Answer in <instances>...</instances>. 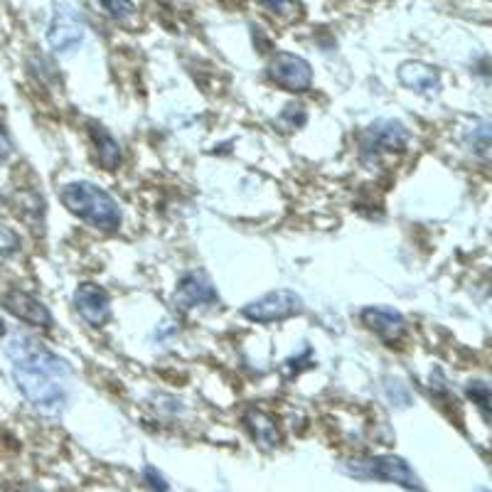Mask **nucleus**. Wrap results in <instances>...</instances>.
<instances>
[{
  "label": "nucleus",
  "mask_w": 492,
  "mask_h": 492,
  "mask_svg": "<svg viewBox=\"0 0 492 492\" xmlns=\"http://www.w3.org/2000/svg\"><path fill=\"white\" fill-rule=\"evenodd\" d=\"M306 121H308V114H306L303 104H289V107L283 108V114H281V123L289 126V129H300Z\"/></svg>",
  "instance_id": "dca6fc26"
},
{
  "label": "nucleus",
  "mask_w": 492,
  "mask_h": 492,
  "mask_svg": "<svg viewBox=\"0 0 492 492\" xmlns=\"http://www.w3.org/2000/svg\"><path fill=\"white\" fill-rule=\"evenodd\" d=\"M362 322L369 328V330L379 335V337H385V340H399L404 330H407V321L399 315L392 308H382V306H372V308H364L362 311Z\"/></svg>",
  "instance_id": "f8f14e48"
},
{
  "label": "nucleus",
  "mask_w": 492,
  "mask_h": 492,
  "mask_svg": "<svg viewBox=\"0 0 492 492\" xmlns=\"http://www.w3.org/2000/svg\"><path fill=\"white\" fill-rule=\"evenodd\" d=\"M219 300L217 289L212 286V281L207 279L200 271L185 274L178 283L175 290V303L182 308H197V306H214Z\"/></svg>",
  "instance_id": "9d476101"
},
{
  "label": "nucleus",
  "mask_w": 492,
  "mask_h": 492,
  "mask_svg": "<svg viewBox=\"0 0 492 492\" xmlns=\"http://www.w3.org/2000/svg\"><path fill=\"white\" fill-rule=\"evenodd\" d=\"M5 332H8V328H5V321H3V318H0V337H3V335H5Z\"/></svg>",
  "instance_id": "5701e85b"
},
{
  "label": "nucleus",
  "mask_w": 492,
  "mask_h": 492,
  "mask_svg": "<svg viewBox=\"0 0 492 492\" xmlns=\"http://www.w3.org/2000/svg\"><path fill=\"white\" fill-rule=\"evenodd\" d=\"M268 76L274 84H279L286 91L293 94H303L308 91L313 84V69L311 65L293 52H276L271 65H268Z\"/></svg>",
  "instance_id": "423d86ee"
},
{
  "label": "nucleus",
  "mask_w": 492,
  "mask_h": 492,
  "mask_svg": "<svg viewBox=\"0 0 492 492\" xmlns=\"http://www.w3.org/2000/svg\"><path fill=\"white\" fill-rule=\"evenodd\" d=\"M347 475L360 478V480H382V482H394L399 488L411 492H426L421 485L414 468L409 465L404 458H396V456H375V458H357L345 463L343 468Z\"/></svg>",
  "instance_id": "7ed1b4c3"
},
{
  "label": "nucleus",
  "mask_w": 492,
  "mask_h": 492,
  "mask_svg": "<svg viewBox=\"0 0 492 492\" xmlns=\"http://www.w3.org/2000/svg\"><path fill=\"white\" fill-rule=\"evenodd\" d=\"M75 308L86 325L101 328L111 315V298L97 283H82L75 293Z\"/></svg>",
  "instance_id": "6e6552de"
},
{
  "label": "nucleus",
  "mask_w": 492,
  "mask_h": 492,
  "mask_svg": "<svg viewBox=\"0 0 492 492\" xmlns=\"http://www.w3.org/2000/svg\"><path fill=\"white\" fill-rule=\"evenodd\" d=\"M396 76L401 84L417 94H436L440 89L439 67L426 65V62H404L399 67Z\"/></svg>",
  "instance_id": "9b49d317"
},
{
  "label": "nucleus",
  "mask_w": 492,
  "mask_h": 492,
  "mask_svg": "<svg viewBox=\"0 0 492 492\" xmlns=\"http://www.w3.org/2000/svg\"><path fill=\"white\" fill-rule=\"evenodd\" d=\"M300 311H303V300H300L298 293H293L289 289H279L251 300L249 306H244L242 313H244L246 321L251 322H281L298 315Z\"/></svg>",
  "instance_id": "20e7f679"
},
{
  "label": "nucleus",
  "mask_w": 492,
  "mask_h": 492,
  "mask_svg": "<svg viewBox=\"0 0 492 492\" xmlns=\"http://www.w3.org/2000/svg\"><path fill=\"white\" fill-rule=\"evenodd\" d=\"M20 251V236L12 229L0 226V257H15Z\"/></svg>",
  "instance_id": "f3484780"
},
{
  "label": "nucleus",
  "mask_w": 492,
  "mask_h": 492,
  "mask_svg": "<svg viewBox=\"0 0 492 492\" xmlns=\"http://www.w3.org/2000/svg\"><path fill=\"white\" fill-rule=\"evenodd\" d=\"M478 492H488V490H482V488H480V490H478Z\"/></svg>",
  "instance_id": "393cba45"
},
{
  "label": "nucleus",
  "mask_w": 492,
  "mask_h": 492,
  "mask_svg": "<svg viewBox=\"0 0 492 492\" xmlns=\"http://www.w3.org/2000/svg\"><path fill=\"white\" fill-rule=\"evenodd\" d=\"M84 20L79 11H75L69 3H54L52 22L47 30V40L54 52L69 54L84 43Z\"/></svg>",
  "instance_id": "39448f33"
},
{
  "label": "nucleus",
  "mask_w": 492,
  "mask_h": 492,
  "mask_svg": "<svg viewBox=\"0 0 492 492\" xmlns=\"http://www.w3.org/2000/svg\"><path fill=\"white\" fill-rule=\"evenodd\" d=\"M60 200L69 212L79 217L94 229L116 232L121 226V207L118 202L91 182H69L60 190Z\"/></svg>",
  "instance_id": "f03ea898"
},
{
  "label": "nucleus",
  "mask_w": 492,
  "mask_h": 492,
  "mask_svg": "<svg viewBox=\"0 0 492 492\" xmlns=\"http://www.w3.org/2000/svg\"><path fill=\"white\" fill-rule=\"evenodd\" d=\"M12 379L20 394L43 414H60L67 404L69 367L67 362L28 335H15L8 345Z\"/></svg>",
  "instance_id": "f257e3e1"
},
{
  "label": "nucleus",
  "mask_w": 492,
  "mask_h": 492,
  "mask_svg": "<svg viewBox=\"0 0 492 492\" xmlns=\"http://www.w3.org/2000/svg\"><path fill=\"white\" fill-rule=\"evenodd\" d=\"M471 146L475 148V153H480V155H488V148H490V126L488 123H480V126H475L471 131Z\"/></svg>",
  "instance_id": "a211bd4d"
},
{
  "label": "nucleus",
  "mask_w": 492,
  "mask_h": 492,
  "mask_svg": "<svg viewBox=\"0 0 492 492\" xmlns=\"http://www.w3.org/2000/svg\"><path fill=\"white\" fill-rule=\"evenodd\" d=\"M468 394L472 396V401L480 407L482 417L488 418V404H490V386L485 385V382H471L468 385Z\"/></svg>",
  "instance_id": "aec40b11"
},
{
  "label": "nucleus",
  "mask_w": 492,
  "mask_h": 492,
  "mask_svg": "<svg viewBox=\"0 0 492 492\" xmlns=\"http://www.w3.org/2000/svg\"><path fill=\"white\" fill-rule=\"evenodd\" d=\"M101 5L116 20H129L131 15L136 12V5L131 0H101Z\"/></svg>",
  "instance_id": "2eb2a0df"
},
{
  "label": "nucleus",
  "mask_w": 492,
  "mask_h": 492,
  "mask_svg": "<svg viewBox=\"0 0 492 492\" xmlns=\"http://www.w3.org/2000/svg\"><path fill=\"white\" fill-rule=\"evenodd\" d=\"M11 153H12V143H11V139H8L5 129L0 126V161H3L5 155H11Z\"/></svg>",
  "instance_id": "4be33fe9"
},
{
  "label": "nucleus",
  "mask_w": 492,
  "mask_h": 492,
  "mask_svg": "<svg viewBox=\"0 0 492 492\" xmlns=\"http://www.w3.org/2000/svg\"><path fill=\"white\" fill-rule=\"evenodd\" d=\"M20 492H43V490H40V488H22Z\"/></svg>",
  "instance_id": "b1692460"
},
{
  "label": "nucleus",
  "mask_w": 492,
  "mask_h": 492,
  "mask_svg": "<svg viewBox=\"0 0 492 492\" xmlns=\"http://www.w3.org/2000/svg\"><path fill=\"white\" fill-rule=\"evenodd\" d=\"M264 8H268L271 12H276L281 18H293L298 15V3L296 0H258Z\"/></svg>",
  "instance_id": "6ab92c4d"
},
{
  "label": "nucleus",
  "mask_w": 492,
  "mask_h": 492,
  "mask_svg": "<svg viewBox=\"0 0 492 492\" xmlns=\"http://www.w3.org/2000/svg\"><path fill=\"white\" fill-rule=\"evenodd\" d=\"M364 150L369 153H379V150H404L409 146V131L404 129V123L385 118V121H375L362 140Z\"/></svg>",
  "instance_id": "1a4fd4ad"
},
{
  "label": "nucleus",
  "mask_w": 492,
  "mask_h": 492,
  "mask_svg": "<svg viewBox=\"0 0 492 492\" xmlns=\"http://www.w3.org/2000/svg\"><path fill=\"white\" fill-rule=\"evenodd\" d=\"M0 306L5 311L15 315L18 321L35 325V328H52V313L44 306L43 300L35 298L30 293H25L20 289H12L8 293L0 296Z\"/></svg>",
  "instance_id": "0eeeda50"
},
{
  "label": "nucleus",
  "mask_w": 492,
  "mask_h": 492,
  "mask_svg": "<svg viewBox=\"0 0 492 492\" xmlns=\"http://www.w3.org/2000/svg\"><path fill=\"white\" fill-rule=\"evenodd\" d=\"M244 426L249 428L251 439L257 440L261 448H276L281 443L279 424L264 409H249L244 414Z\"/></svg>",
  "instance_id": "ddd939ff"
},
{
  "label": "nucleus",
  "mask_w": 492,
  "mask_h": 492,
  "mask_svg": "<svg viewBox=\"0 0 492 492\" xmlns=\"http://www.w3.org/2000/svg\"><path fill=\"white\" fill-rule=\"evenodd\" d=\"M91 140H94V146H97V158L99 163L107 168V171H116L118 163H121V146H118V140L108 133L104 126H97V123H91Z\"/></svg>",
  "instance_id": "4468645a"
},
{
  "label": "nucleus",
  "mask_w": 492,
  "mask_h": 492,
  "mask_svg": "<svg viewBox=\"0 0 492 492\" xmlns=\"http://www.w3.org/2000/svg\"><path fill=\"white\" fill-rule=\"evenodd\" d=\"M143 480H146V485H148L153 492H168V482H165V478H163L161 472L155 471L153 465H146V468H143Z\"/></svg>",
  "instance_id": "412c9836"
}]
</instances>
